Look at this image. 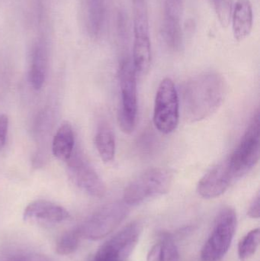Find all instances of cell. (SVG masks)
<instances>
[{
  "instance_id": "cell-28",
  "label": "cell",
  "mask_w": 260,
  "mask_h": 261,
  "mask_svg": "<svg viewBox=\"0 0 260 261\" xmlns=\"http://www.w3.org/2000/svg\"><path fill=\"white\" fill-rule=\"evenodd\" d=\"M94 261V260H93ZM102 261H125V260H102Z\"/></svg>"
},
{
  "instance_id": "cell-23",
  "label": "cell",
  "mask_w": 260,
  "mask_h": 261,
  "mask_svg": "<svg viewBox=\"0 0 260 261\" xmlns=\"http://www.w3.org/2000/svg\"><path fill=\"white\" fill-rule=\"evenodd\" d=\"M9 128V118L6 115L0 116V149L6 144V136Z\"/></svg>"
},
{
  "instance_id": "cell-20",
  "label": "cell",
  "mask_w": 260,
  "mask_h": 261,
  "mask_svg": "<svg viewBox=\"0 0 260 261\" xmlns=\"http://www.w3.org/2000/svg\"><path fill=\"white\" fill-rule=\"evenodd\" d=\"M80 236L77 230L63 234L56 242V251L60 255H70L79 248Z\"/></svg>"
},
{
  "instance_id": "cell-7",
  "label": "cell",
  "mask_w": 260,
  "mask_h": 261,
  "mask_svg": "<svg viewBox=\"0 0 260 261\" xmlns=\"http://www.w3.org/2000/svg\"><path fill=\"white\" fill-rule=\"evenodd\" d=\"M180 119V99L174 81H161L155 98L154 123L159 132L169 134L177 128Z\"/></svg>"
},
{
  "instance_id": "cell-6",
  "label": "cell",
  "mask_w": 260,
  "mask_h": 261,
  "mask_svg": "<svg viewBox=\"0 0 260 261\" xmlns=\"http://www.w3.org/2000/svg\"><path fill=\"white\" fill-rule=\"evenodd\" d=\"M260 156V115L257 110L239 145L228 156L235 178L248 173L259 161Z\"/></svg>"
},
{
  "instance_id": "cell-14",
  "label": "cell",
  "mask_w": 260,
  "mask_h": 261,
  "mask_svg": "<svg viewBox=\"0 0 260 261\" xmlns=\"http://www.w3.org/2000/svg\"><path fill=\"white\" fill-rule=\"evenodd\" d=\"M182 4L165 3L164 32L166 42L177 50L182 44Z\"/></svg>"
},
{
  "instance_id": "cell-21",
  "label": "cell",
  "mask_w": 260,
  "mask_h": 261,
  "mask_svg": "<svg viewBox=\"0 0 260 261\" xmlns=\"http://www.w3.org/2000/svg\"><path fill=\"white\" fill-rule=\"evenodd\" d=\"M160 259L161 261H180L178 248L172 238L167 234L160 237Z\"/></svg>"
},
{
  "instance_id": "cell-1",
  "label": "cell",
  "mask_w": 260,
  "mask_h": 261,
  "mask_svg": "<svg viewBox=\"0 0 260 261\" xmlns=\"http://www.w3.org/2000/svg\"><path fill=\"white\" fill-rule=\"evenodd\" d=\"M227 86L224 77L216 72H208L188 81L182 91L185 117L199 122L212 116L224 101Z\"/></svg>"
},
{
  "instance_id": "cell-15",
  "label": "cell",
  "mask_w": 260,
  "mask_h": 261,
  "mask_svg": "<svg viewBox=\"0 0 260 261\" xmlns=\"http://www.w3.org/2000/svg\"><path fill=\"white\" fill-rule=\"evenodd\" d=\"M74 149V132L69 122L61 124L53 137L52 152L55 158L67 162L71 158Z\"/></svg>"
},
{
  "instance_id": "cell-24",
  "label": "cell",
  "mask_w": 260,
  "mask_h": 261,
  "mask_svg": "<svg viewBox=\"0 0 260 261\" xmlns=\"http://www.w3.org/2000/svg\"><path fill=\"white\" fill-rule=\"evenodd\" d=\"M247 215L252 219H259L260 216V196L258 193L250 204Z\"/></svg>"
},
{
  "instance_id": "cell-16",
  "label": "cell",
  "mask_w": 260,
  "mask_h": 261,
  "mask_svg": "<svg viewBox=\"0 0 260 261\" xmlns=\"http://www.w3.org/2000/svg\"><path fill=\"white\" fill-rule=\"evenodd\" d=\"M47 55L42 45L37 46L32 56L29 70V81L35 90H40L45 82L47 75Z\"/></svg>"
},
{
  "instance_id": "cell-10",
  "label": "cell",
  "mask_w": 260,
  "mask_h": 261,
  "mask_svg": "<svg viewBox=\"0 0 260 261\" xmlns=\"http://www.w3.org/2000/svg\"><path fill=\"white\" fill-rule=\"evenodd\" d=\"M69 174L78 187L93 197H103L106 187L90 163L80 154L72 155L68 161Z\"/></svg>"
},
{
  "instance_id": "cell-3",
  "label": "cell",
  "mask_w": 260,
  "mask_h": 261,
  "mask_svg": "<svg viewBox=\"0 0 260 261\" xmlns=\"http://www.w3.org/2000/svg\"><path fill=\"white\" fill-rule=\"evenodd\" d=\"M133 65L136 73L145 74L151 67V43L147 0H133Z\"/></svg>"
},
{
  "instance_id": "cell-4",
  "label": "cell",
  "mask_w": 260,
  "mask_h": 261,
  "mask_svg": "<svg viewBox=\"0 0 260 261\" xmlns=\"http://www.w3.org/2000/svg\"><path fill=\"white\" fill-rule=\"evenodd\" d=\"M238 219L230 207L221 210L213 230L201 251V261H221L226 255L236 233Z\"/></svg>"
},
{
  "instance_id": "cell-19",
  "label": "cell",
  "mask_w": 260,
  "mask_h": 261,
  "mask_svg": "<svg viewBox=\"0 0 260 261\" xmlns=\"http://www.w3.org/2000/svg\"><path fill=\"white\" fill-rule=\"evenodd\" d=\"M259 244V229L252 230L243 238L238 245V256L242 260H247L256 253Z\"/></svg>"
},
{
  "instance_id": "cell-8",
  "label": "cell",
  "mask_w": 260,
  "mask_h": 261,
  "mask_svg": "<svg viewBox=\"0 0 260 261\" xmlns=\"http://www.w3.org/2000/svg\"><path fill=\"white\" fill-rule=\"evenodd\" d=\"M128 215L126 204H111L93 215L77 231L80 237L97 241L106 237L121 225Z\"/></svg>"
},
{
  "instance_id": "cell-18",
  "label": "cell",
  "mask_w": 260,
  "mask_h": 261,
  "mask_svg": "<svg viewBox=\"0 0 260 261\" xmlns=\"http://www.w3.org/2000/svg\"><path fill=\"white\" fill-rule=\"evenodd\" d=\"M85 11L89 33L97 36L103 24L105 0H85Z\"/></svg>"
},
{
  "instance_id": "cell-25",
  "label": "cell",
  "mask_w": 260,
  "mask_h": 261,
  "mask_svg": "<svg viewBox=\"0 0 260 261\" xmlns=\"http://www.w3.org/2000/svg\"><path fill=\"white\" fill-rule=\"evenodd\" d=\"M147 261H161V259H160V245L159 242L154 245L150 250Z\"/></svg>"
},
{
  "instance_id": "cell-9",
  "label": "cell",
  "mask_w": 260,
  "mask_h": 261,
  "mask_svg": "<svg viewBox=\"0 0 260 261\" xmlns=\"http://www.w3.org/2000/svg\"><path fill=\"white\" fill-rule=\"evenodd\" d=\"M142 232V225L133 222L124 227L100 247L94 261L125 260L132 253Z\"/></svg>"
},
{
  "instance_id": "cell-22",
  "label": "cell",
  "mask_w": 260,
  "mask_h": 261,
  "mask_svg": "<svg viewBox=\"0 0 260 261\" xmlns=\"http://www.w3.org/2000/svg\"><path fill=\"white\" fill-rule=\"evenodd\" d=\"M220 24L223 28L228 27L233 12L232 0H212Z\"/></svg>"
},
{
  "instance_id": "cell-2",
  "label": "cell",
  "mask_w": 260,
  "mask_h": 261,
  "mask_svg": "<svg viewBox=\"0 0 260 261\" xmlns=\"http://www.w3.org/2000/svg\"><path fill=\"white\" fill-rule=\"evenodd\" d=\"M172 182V173L165 168H152L146 170L131 181L125 188L124 203L135 205L151 198L167 193Z\"/></svg>"
},
{
  "instance_id": "cell-12",
  "label": "cell",
  "mask_w": 260,
  "mask_h": 261,
  "mask_svg": "<svg viewBox=\"0 0 260 261\" xmlns=\"http://www.w3.org/2000/svg\"><path fill=\"white\" fill-rule=\"evenodd\" d=\"M23 218L27 222L55 225L67 221L70 218V213L54 202L40 199L27 205Z\"/></svg>"
},
{
  "instance_id": "cell-13",
  "label": "cell",
  "mask_w": 260,
  "mask_h": 261,
  "mask_svg": "<svg viewBox=\"0 0 260 261\" xmlns=\"http://www.w3.org/2000/svg\"><path fill=\"white\" fill-rule=\"evenodd\" d=\"M232 29L238 41L249 36L253 29V7L250 0H238L232 12Z\"/></svg>"
},
{
  "instance_id": "cell-5",
  "label": "cell",
  "mask_w": 260,
  "mask_h": 261,
  "mask_svg": "<svg viewBox=\"0 0 260 261\" xmlns=\"http://www.w3.org/2000/svg\"><path fill=\"white\" fill-rule=\"evenodd\" d=\"M132 61L125 59L119 68L121 109L119 124L125 133L131 134L135 128L137 113V80Z\"/></svg>"
},
{
  "instance_id": "cell-17",
  "label": "cell",
  "mask_w": 260,
  "mask_h": 261,
  "mask_svg": "<svg viewBox=\"0 0 260 261\" xmlns=\"http://www.w3.org/2000/svg\"><path fill=\"white\" fill-rule=\"evenodd\" d=\"M95 144L99 156L105 163H109L115 154V138L109 127L102 125L98 130Z\"/></svg>"
},
{
  "instance_id": "cell-11",
  "label": "cell",
  "mask_w": 260,
  "mask_h": 261,
  "mask_svg": "<svg viewBox=\"0 0 260 261\" xmlns=\"http://www.w3.org/2000/svg\"><path fill=\"white\" fill-rule=\"evenodd\" d=\"M235 178L228 158L211 169L198 184V194L205 199H215L224 194Z\"/></svg>"
},
{
  "instance_id": "cell-27",
  "label": "cell",
  "mask_w": 260,
  "mask_h": 261,
  "mask_svg": "<svg viewBox=\"0 0 260 261\" xmlns=\"http://www.w3.org/2000/svg\"><path fill=\"white\" fill-rule=\"evenodd\" d=\"M41 261H50L49 259L46 258V257H42V259H41Z\"/></svg>"
},
{
  "instance_id": "cell-26",
  "label": "cell",
  "mask_w": 260,
  "mask_h": 261,
  "mask_svg": "<svg viewBox=\"0 0 260 261\" xmlns=\"http://www.w3.org/2000/svg\"><path fill=\"white\" fill-rule=\"evenodd\" d=\"M165 1L178 2V3H183V0H165Z\"/></svg>"
}]
</instances>
